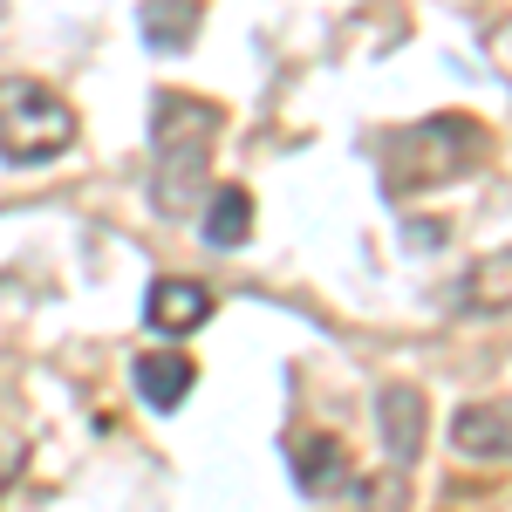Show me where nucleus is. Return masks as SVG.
Listing matches in <instances>:
<instances>
[{"label":"nucleus","instance_id":"nucleus-1","mask_svg":"<svg viewBox=\"0 0 512 512\" xmlns=\"http://www.w3.org/2000/svg\"><path fill=\"white\" fill-rule=\"evenodd\" d=\"M219 123L226 110L205 103V96H185V89H164L151 103V151H158V198L164 219H185L198 205V192L212 185V144H219Z\"/></svg>","mask_w":512,"mask_h":512},{"label":"nucleus","instance_id":"nucleus-2","mask_svg":"<svg viewBox=\"0 0 512 512\" xmlns=\"http://www.w3.org/2000/svg\"><path fill=\"white\" fill-rule=\"evenodd\" d=\"M485 151L472 117H431V123H410L383 144V164H390V192L410 198L424 185H444L458 171H472V158Z\"/></svg>","mask_w":512,"mask_h":512},{"label":"nucleus","instance_id":"nucleus-3","mask_svg":"<svg viewBox=\"0 0 512 512\" xmlns=\"http://www.w3.org/2000/svg\"><path fill=\"white\" fill-rule=\"evenodd\" d=\"M76 144V110L35 76H0V158L48 164Z\"/></svg>","mask_w":512,"mask_h":512},{"label":"nucleus","instance_id":"nucleus-4","mask_svg":"<svg viewBox=\"0 0 512 512\" xmlns=\"http://www.w3.org/2000/svg\"><path fill=\"white\" fill-rule=\"evenodd\" d=\"M287 458H294V485L308 499H362V478L349 472V458H342L335 437H294Z\"/></svg>","mask_w":512,"mask_h":512},{"label":"nucleus","instance_id":"nucleus-5","mask_svg":"<svg viewBox=\"0 0 512 512\" xmlns=\"http://www.w3.org/2000/svg\"><path fill=\"white\" fill-rule=\"evenodd\" d=\"M451 451H458L465 465H506V451H512L506 403H465V410L451 417Z\"/></svg>","mask_w":512,"mask_h":512},{"label":"nucleus","instance_id":"nucleus-6","mask_svg":"<svg viewBox=\"0 0 512 512\" xmlns=\"http://www.w3.org/2000/svg\"><path fill=\"white\" fill-rule=\"evenodd\" d=\"M192 383H198V369H192V355H185V349L137 355V396H144L151 410H178V403L192 396Z\"/></svg>","mask_w":512,"mask_h":512},{"label":"nucleus","instance_id":"nucleus-7","mask_svg":"<svg viewBox=\"0 0 512 512\" xmlns=\"http://www.w3.org/2000/svg\"><path fill=\"white\" fill-rule=\"evenodd\" d=\"M376 424H383V444H390L396 465H417V451H424V396L417 390H383L376 396Z\"/></svg>","mask_w":512,"mask_h":512},{"label":"nucleus","instance_id":"nucleus-8","mask_svg":"<svg viewBox=\"0 0 512 512\" xmlns=\"http://www.w3.org/2000/svg\"><path fill=\"white\" fill-rule=\"evenodd\" d=\"M144 315H151L158 335H192L198 321L212 315V287H198V280H158L151 301H144Z\"/></svg>","mask_w":512,"mask_h":512},{"label":"nucleus","instance_id":"nucleus-9","mask_svg":"<svg viewBox=\"0 0 512 512\" xmlns=\"http://www.w3.org/2000/svg\"><path fill=\"white\" fill-rule=\"evenodd\" d=\"M198 14H205L198 0H151V7H144V41L164 48V55H178V48H192Z\"/></svg>","mask_w":512,"mask_h":512},{"label":"nucleus","instance_id":"nucleus-10","mask_svg":"<svg viewBox=\"0 0 512 512\" xmlns=\"http://www.w3.org/2000/svg\"><path fill=\"white\" fill-rule=\"evenodd\" d=\"M246 233H253V198L239 185H219L212 205H205V239L212 246H246Z\"/></svg>","mask_w":512,"mask_h":512},{"label":"nucleus","instance_id":"nucleus-11","mask_svg":"<svg viewBox=\"0 0 512 512\" xmlns=\"http://www.w3.org/2000/svg\"><path fill=\"white\" fill-rule=\"evenodd\" d=\"M14 472H21V451H14V444H0V492L14 485Z\"/></svg>","mask_w":512,"mask_h":512}]
</instances>
